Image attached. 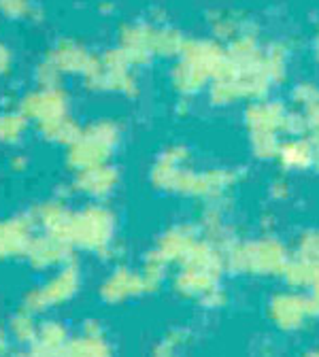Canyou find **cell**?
Instances as JSON below:
<instances>
[{
  "instance_id": "15",
  "label": "cell",
  "mask_w": 319,
  "mask_h": 357,
  "mask_svg": "<svg viewBox=\"0 0 319 357\" xmlns=\"http://www.w3.org/2000/svg\"><path fill=\"white\" fill-rule=\"evenodd\" d=\"M38 130H40V134H43L45 139L54 141V143H71L73 145L79 139V128H77V123L71 121L64 115L38 123Z\"/></svg>"
},
{
  "instance_id": "23",
  "label": "cell",
  "mask_w": 319,
  "mask_h": 357,
  "mask_svg": "<svg viewBox=\"0 0 319 357\" xmlns=\"http://www.w3.org/2000/svg\"><path fill=\"white\" fill-rule=\"evenodd\" d=\"M313 357H319V353H317V355H313Z\"/></svg>"
},
{
  "instance_id": "2",
  "label": "cell",
  "mask_w": 319,
  "mask_h": 357,
  "mask_svg": "<svg viewBox=\"0 0 319 357\" xmlns=\"http://www.w3.org/2000/svg\"><path fill=\"white\" fill-rule=\"evenodd\" d=\"M113 241V217L103 206H87L73 217L71 226V245L105 253Z\"/></svg>"
},
{
  "instance_id": "14",
  "label": "cell",
  "mask_w": 319,
  "mask_h": 357,
  "mask_svg": "<svg viewBox=\"0 0 319 357\" xmlns=\"http://www.w3.org/2000/svg\"><path fill=\"white\" fill-rule=\"evenodd\" d=\"M28 117L17 111L0 113V145H15L28 130Z\"/></svg>"
},
{
  "instance_id": "20",
  "label": "cell",
  "mask_w": 319,
  "mask_h": 357,
  "mask_svg": "<svg viewBox=\"0 0 319 357\" xmlns=\"http://www.w3.org/2000/svg\"><path fill=\"white\" fill-rule=\"evenodd\" d=\"M11 68V52L5 47V45H0V77L7 75Z\"/></svg>"
},
{
  "instance_id": "10",
  "label": "cell",
  "mask_w": 319,
  "mask_h": 357,
  "mask_svg": "<svg viewBox=\"0 0 319 357\" xmlns=\"http://www.w3.org/2000/svg\"><path fill=\"white\" fill-rule=\"evenodd\" d=\"M68 340L71 336L62 321L45 319V321H38V334H36L34 344H30V349H34L43 357H62Z\"/></svg>"
},
{
  "instance_id": "5",
  "label": "cell",
  "mask_w": 319,
  "mask_h": 357,
  "mask_svg": "<svg viewBox=\"0 0 319 357\" xmlns=\"http://www.w3.org/2000/svg\"><path fill=\"white\" fill-rule=\"evenodd\" d=\"M34 271H54L71 261V243L52 234H38L30 241V247L24 255Z\"/></svg>"
},
{
  "instance_id": "18",
  "label": "cell",
  "mask_w": 319,
  "mask_h": 357,
  "mask_svg": "<svg viewBox=\"0 0 319 357\" xmlns=\"http://www.w3.org/2000/svg\"><path fill=\"white\" fill-rule=\"evenodd\" d=\"M36 81H38L40 87H58L60 70H58L50 60H45V62L38 64V68H36Z\"/></svg>"
},
{
  "instance_id": "17",
  "label": "cell",
  "mask_w": 319,
  "mask_h": 357,
  "mask_svg": "<svg viewBox=\"0 0 319 357\" xmlns=\"http://www.w3.org/2000/svg\"><path fill=\"white\" fill-rule=\"evenodd\" d=\"M0 13L11 20L28 17L34 13V3L32 0H0Z\"/></svg>"
},
{
  "instance_id": "7",
  "label": "cell",
  "mask_w": 319,
  "mask_h": 357,
  "mask_svg": "<svg viewBox=\"0 0 319 357\" xmlns=\"http://www.w3.org/2000/svg\"><path fill=\"white\" fill-rule=\"evenodd\" d=\"M143 291H147L143 275L128 271V268H117V271H113L101 285V298L109 304L130 300Z\"/></svg>"
},
{
  "instance_id": "16",
  "label": "cell",
  "mask_w": 319,
  "mask_h": 357,
  "mask_svg": "<svg viewBox=\"0 0 319 357\" xmlns=\"http://www.w3.org/2000/svg\"><path fill=\"white\" fill-rule=\"evenodd\" d=\"M275 312H277L279 324H283V326H296V324L302 321L304 312H306V306L302 304V300L283 298V300H279V304L275 306Z\"/></svg>"
},
{
  "instance_id": "6",
  "label": "cell",
  "mask_w": 319,
  "mask_h": 357,
  "mask_svg": "<svg viewBox=\"0 0 319 357\" xmlns=\"http://www.w3.org/2000/svg\"><path fill=\"white\" fill-rule=\"evenodd\" d=\"M20 111L36 123L50 121L64 115L66 96L60 87H38L20 100Z\"/></svg>"
},
{
  "instance_id": "12",
  "label": "cell",
  "mask_w": 319,
  "mask_h": 357,
  "mask_svg": "<svg viewBox=\"0 0 319 357\" xmlns=\"http://www.w3.org/2000/svg\"><path fill=\"white\" fill-rule=\"evenodd\" d=\"M7 330H9V336L13 342H17L22 347H30V344H34L36 334H38L36 315L20 306V310H15L11 319L7 321Z\"/></svg>"
},
{
  "instance_id": "8",
  "label": "cell",
  "mask_w": 319,
  "mask_h": 357,
  "mask_svg": "<svg viewBox=\"0 0 319 357\" xmlns=\"http://www.w3.org/2000/svg\"><path fill=\"white\" fill-rule=\"evenodd\" d=\"M62 357H113L111 344L105 340L96 321H87L77 338H71Z\"/></svg>"
},
{
  "instance_id": "4",
  "label": "cell",
  "mask_w": 319,
  "mask_h": 357,
  "mask_svg": "<svg viewBox=\"0 0 319 357\" xmlns=\"http://www.w3.org/2000/svg\"><path fill=\"white\" fill-rule=\"evenodd\" d=\"M32 238L34 219L30 213L0 219V264L24 257Z\"/></svg>"
},
{
  "instance_id": "13",
  "label": "cell",
  "mask_w": 319,
  "mask_h": 357,
  "mask_svg": "<svg viewBox=\"0 0 319 357\" xmlns=\"http://www.w3.org/2000/svg\"><path fill=\"white\" fill-rule=\"evenodd\" d=\"M113 183H115V172L105 166L81 170L77 178V188L87 196H105L107 192H111Z\"/></svg>"
},
{
  "instance_id": "3",
  "label": "cell",
  "mask_w": 319,
  "mask_h": 357,
  "mask_svg": "<svg viewBox=\"0 0 319 357\" xmlns=\"http://www.w3.org/2000/svg\"><path fill=\"white\" fill-rule=\"evenodd\" d=\"M117 139V132L111 123H94L89 130L79 134V139L71 145L68 162L79 170L103 166L109 158L111 145Z\"/></svg>"
},
{
  "instance_id": "22",
  "label": "cell",
  "mask_w": 319,
  "mask_h": 357,
  "mask_svg": "<svg viewBox=\"0 0 319 357\" xmlns=\"http://www.w3.org/2000/svg\"><path fill=\"white\" fill-rule=\"evenodd\" d=\"M11 357H43V355H40V353H36L34 349H30V347H28L26 351H17V353H13Z\"/></svg>"
},
{
  "instance_id": "19",
  "label": "cell",
  "mask_w": 319,
  "mask_h": 357,
  "mask_svg": "<svg viewBox=\"0 0 319 357\" xmlns=\"http://www.w3.org/2000/svg\"><path fill=\"white\" fill-rule=\"evenodd\" d=\"M13 351H11V336H9V330L7 326H0V357H11Z\"/></svg>"
},
{
  "instance_id": "1",
  "label": "cell",
  "mask_w": 319,
  "mask_h": 357,
  "mask_svg": "<svg viewBox=\"0 0 319 357\" xmlns=\"http://www.w3.org/2000/svg\"><path fill=\"white\" fill-rule=\"evenodd\" d=\"M79 285H81L79 268L68 261L66 266L58 268L56 275L50 277L45 283L24 291L20 306L34 312V315H40V312H45V310L68 302L79 291Z\"/></svg>"
},
{
  "instance_id": "21",
  "label": "cell",
  "mask_w": 319,
  "mask_h": 357,
  "mask_svg": "<svg viewBox=\"0 0 319 357\" xmlns=\"http://www.w3.org/2000/svg\"><path fill=\"white\" fill-rule=\"evenodd\" d=\"M9 166H11V170H15V172H22V170H26L28 162H26V158H24V155H13Z\"/></svg>"
},
{
  "instance_id": "9",
  "label": "cell",
  "mask_w": 319,
  "mask_h": 357,
  "mask_svg": "<svg viewBox=\"0 0 319 357\" xmlns=\"http://www.w3.org/2000/svg\"><path fill=\"white\" fill-rule=\"evenodd\" d=\"M30 215L34 219V226L43 228L45 234H52L71 243V226H73L75 215H71L64 204L45 202V204H38Z\"/></svg>"
},
{
  "instance_id": "11",
  "label": "cell",
  "mask_w": 319,
  "mask_h": 357,
  "mask_svg": "<svg viewBox=\"0 0 319 357\" xmlns=\"http://www.w3.org/2000/svg\"><path fill=\"white\" fill-rule=\"evenodd\" d=\"M60 73H85L87 66L92 64V56H89L81 45L73 40H62L58 43L54 52L47 58Z\"/></svg>"
}]
</instances>
